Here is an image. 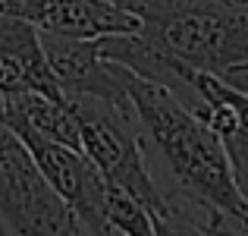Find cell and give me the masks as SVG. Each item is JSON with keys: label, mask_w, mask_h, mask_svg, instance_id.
Instances as JSON below:
<instances>
[{"label": "cell", "mask_w": 248, "mask_h": 236, "mask_svg": "<svg viewBox=\"0 0 248 236\" xmlns=\"http://www.w3.org/2000/svg\"><path fill=\"white\" fill-rule=\"evenodd\" d=\"M123 69V67H120ZM129 107L176 183V199L204 211L214 233H248V208L232 180L220 135L170 88L123 69Z\"/></svg>", "instance_id": "cell-1"}, {"label": "cell", "mask_w": 248, "mask_h": 236, "mask_svg": "<svg viewBox=\"0 0 248 236\" xmlns=\"http://www.w3.org/2000/svg\"><path fill=\"white\" fill-rule=\"evenodd\" d=\"M139 35L201 76L248 63V0H135Z\"/></svg>", "instance_id": "cell-2"}, {"label": "cell", "mask_w": 248, "mask_h": 236, "mask_svg": "<svg viewBox=\"0 0 248 236\" xmlns=\"http://www.w3.org/2000/svg\"><path fill=\"white\" fill-rule=\"evenodd\" d=\"M66 101L76 114V123H79L82 154L97 167L101 180L113 189L129 192L151 214L164 211L170 205V195L154 183L151 170H148L139 120H135L132 107H116L101 98L76 95H66Z\"/></svg>", "instance_id": "cell-3"}, {"label": "cell", "mask_w": 248, "mask_h": 236, "mask_svg": "<svg viewBox=\"0 0 248 236\" xmlns=\"http://www.w3.org/2000/svg\"><path fill=\"white\" fill-rule=\"evenodd\" d=\"M25 145L31 164L38 167V173L47 180V186L66 202L76 211V218L82 220L94 236H113V230L104 220V180L97 173V167L88 161L82 152L57 142L38 139V135H16Z\"/></svg>", "instance_id": "cell-4"}, {"label": "cell", "mask_w": 248, "mask_h": 236, "mask_svg": "<svg viewBox=\"0 0 248 236\" xmlns=\"http://www.w3.org/2000/svg\"><path fill=\"white\" fill-rule=\"evenodd\" d=\"M0 13L31 22L41 35L97 41L110 35H135L141 22L110 0H0Z\"/></svg>", "instance_id": "cell-5"}, {"label": "cell", "mask_w": 248, "mask_h": 236, "mask_svg": "<svg viewBox=\"0 0 248 236\" xmlns=\"http://www.w3.org/2000/svg\"><path fill=\"white\" fill-rule=\"evenodd\" d=\"M41 48L63 95L101 98V101L116 104V107H129L126 88H123V69L116 63L104 60L97 51V41L41 35Z\"/></svg>", "instance_id": "cell-6"}, {"label": "cell", "mask_w": 248, "mask_h": 236, "mask_svg": "<svg viewBox=\"0 0 248 236\" xmlns=\"http://www.w3.org/2000/svg\"><path fill=\"white\" fill-rule=\"evenodd\" d=\"M25 91L63 98L54 69L44 57L41 32L19 16L0 13V98Z\"/></svg>", "instance_id": "cell-7"}, {"label": "cell", "mask_w": 248, "mask_h": 236, "mask_svg": "<svg viewBox=\"0 0 248 236\" xmlns=\"http://www.w3.org/2000/svg\"><path fill=\"white\" fill-rule=\"evenodd\" d=\"M195 114L220 135L232 167V180L248 208V95L230 88L214 76L198 79V104Z\"/></svg>", "instance_id": "cell-8"}, {"label": "cell", "mask_w": 248, "mask_h": 236, "mask_svg": "<svg viewBox=\"0 0 248 236\" xmlns=\"http://www.w3.org/2000/svg\"><path fill=\"white\" fill-rule=\"evenodd\" d=\"M104 220L113 230V236H154L151 211L141 202H135L129 192L113 186L104 189Z\"/></svg>", "instance_id": "cell-9"}, {"label": "cell", "mask_w": 248, "mask_h": 236, "mask_svg": "<svg viewBox=\"0 0 248 236\" xmlns=\"http://www.w3.org/2000/svg\"><path fill=\"white\" fill-rule=\"evenodd\" d=\"M151 220H154V236H220L204 220H195L188 214V208L179 205L176 199H170L164 211L151 214Z\"/></svg>", "instance_id": "cell-10"}, {"label": "cell", "mask_w": 248, "mask_h": 236, "mask_svg": "<svg viewBox=\"0 0 248 236\" xmlns=\"http://www.w3.org/2000/svg\"><path fill=\"white\" fill-rule=\"evenodd\" d=\"M220 82H226L230 88H236V91H242V95H248V63H242V67H236V69H230L226 76H220Z\"/></svg>", "instance_id": "cell-11"}, {"label": "cell", "mask_w": 248, "mask_h": 236, "mask_svg": "<svg viewBox=\"0 0 248 236\" xmlns=\"http://www.w3.org/2000/svg\"><path fill=\"white\" fill-rule=\"evenodd\" d=\"M110 3H116V6H123V10H132V3H135V0H110Z\"/></svg>", "instance_id": "cell-12"}, {"label": "cell", "mask_w": 248, "mask_h": 236, "mask_svg": "<svg viewBox=\"0 0 248 236\" xmlns=\"http://www.w3.org/2000/svg\"><path fill=\"white\" fill-rule=\"evenodd\" d=\"M220 236H248V233H220Z\"/></svg>", "instance_id": "cell-13"}]
</instances>
